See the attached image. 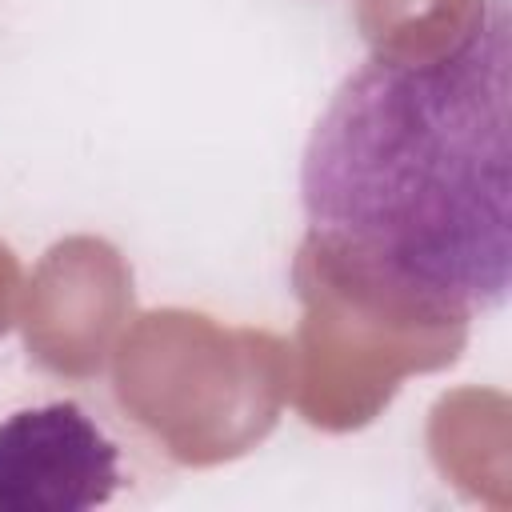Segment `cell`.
Here are the masks:
<instances>
[{
	"mask_svg": "<svg viewBox=\"0 0 512 512\" xmlns=\"http://www.w3.org/2000/svg\"><path fill=\"white\" fill-rule=\"evenodd\" d=\"M132 320V268L104 236L56 240L20 300L28 356L60 380H92L108 368Z\"/></svg>",
	"mask_w": 512,
	"mask_h": 512,
	"instance_id": "cell-4",
	"label": "cell"
},
{
	"mask_svg": "<svg viewBox=\"0 0 512 512\" xmlns=\"http://www.w3.org/2000/svg\"><path fill=\"white\" fill-rule=\"evenodd\" d=\"M108 364L120 412L184 468L252 452L276 428L292 384V348L280 336L192 308L132 316Z\"/></svg>",
	"mask_w": 512,
	"mask_h": 512,
	"instance_id": "cell-3",
	"label": "cell"
},
{
	"mask_svg": "<svg viewBox=\"0 0 512 512\" xmlns=\"http://www.w3.org/2000/svg\"><path fill=\"white\" fill-rule=\"evenodd\" d=\"M428 452L464 496L508 504V400L500 392L456 388L428 416Z\"/></svg>",
	"mask_w": 512,
	"mask_h": 512,
	"instance_id": "cell-6",
	"label": "cell"
},
{
	"mask_svg": "<svg viewBox=\"0 0 512 512\" xmlns=\"http://www.w3.org/2000/svg\"><path fill=\"white\" fill-rule=\"evenodd\" d=\"M116 460V444L80 404L56 400L40 408H20L0 424V508H96L120 484Z\"/></svg>",
	"mask_w": 512,
	"mask_h": 512,
	"instance_id": "cell-5",
	"label": "cell"
},
{
	"mask_svg": "<svg viewBox=\"0 0 512 512\" xmlns=\"http://www.w3.org/2000/svg\"><path fill=\"white\" fill-rule=\"evenodd\" d=\"M292 288L300 324L288 344V396L304 424L320 432L372 424L408 376L456 364L468 344V304L428 292L312 228L296 248Z\"/></svg>",
	"mask_w": 512,
	"mask_h": 512,
	"instance_id": "cell-2",
	"label": "cell"
},
{
	"mask_svg": "<svg viewBox=\"0 0 512 512\" xmlns=\"http://www.w3.org/2000/svg\"><path fill=\"white\" fill-rule=\"evenodd\" d=\"M20 300H24V272L16 252L0 240V336L20 320Z\"/></svg>",
	"mask_w": 512,
	"mask_h": 512,
	"instance_id": "cell-8",
	"label": "cell"
},
{
	"mask_svg": "<svg viewBox=\"0 0 512 512\" xmlns=\"http://www.w3.org/2000/svg\"><path fill=\"white\" fill-rule=\"evenodd\" d=\"M488 0H360L356 24L372 56L428 64L472 44L488 24Z\"/></svg>",
	"mask_w": 512,
	"mask_h": 512,
	"instance_id": "cell-7",
	"label": "cell"
},
{
	"mask_svg": "<svg viewBox=\"0 0 512 512\" xmlns=\"http://www.w3.org/2000/svg\"><path fill=\"white\" fill-rule=\"evenodd\" d=\"M300 192L324 232L388 272L488 308L508 296V20L428 64L372 56L316 120Z\"/></svg>",
	"mask_w": 512,
	"mask_h": 512,
	"instance_id": "cell-1",
	"label": "cell"
}]
</instances>
